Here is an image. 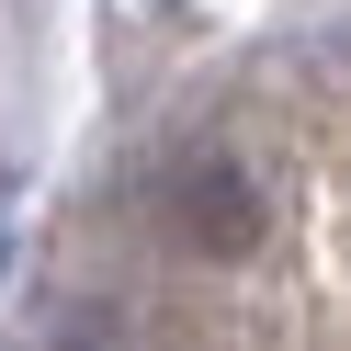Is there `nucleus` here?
Returning <instances> with one entry per match:
<instances>
[{
    "mask_svg": "<svg viewBox=\"0 0 351 351\" xmlns=\"http://www.w3.org/2000/svg\"><path fill=\"white\" fill-rule=\"evenodd\" d=\"M170 227L193 238V250H215V261H238L261 238V193L238 182L227 159H204V170H182V182H170Z\"/></svg>",
    "mask_w": 351,
    "mask_h": 351,
    "instance_id": "obj_1",
    "label": "nucleus"
}]
</instances>
